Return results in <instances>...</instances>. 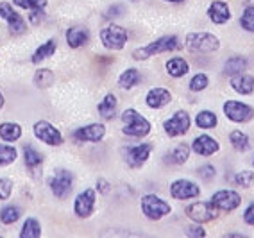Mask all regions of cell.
Returning <instances> with one entry per match:
<instances>
[{"label":"cell","mask_w":254,"mask_h":238,"mask_svg":"<svg viewBox=\"0 0 254 238\" xmlns=\"http://www.w3.org/2000/svg\"><path fill=\"white\" fill-rule=\"evenodd\" d=\"M240 23L245 31L254 32V7H245L244 14H242L240 18Z\"/></svg>","instance_id":"cell-37"},{"label":"cell","mask_w":254,"mask_h":238,"mask_svg":"<svg viewBox=\"0 0 254 238\" xmlns=\"http://www.w3.org/2000/svg\"><path fill=\"white\" fill-rule=\"evenodd\" d=\"M0 16L7 22L9 31L13 32V34H22V32L27 31L25 20H23L22 16L13 9V5L7 4V2H2V4H0Z\"/></svg>","instance_id":"cell-11"},{"label":"cell","mask_w":254,"mask_h":238,"mask_svg":"<svg viewBox=\"0 0 254 238\" xmlns=\"http://www.w3.org/2000/svg\"><path fill=\"white\" fill-rule=\"evenodd\" d=\"M170 101H172V95L165 88H152V90H149V93L145 97L147 106L152 108V110H159V108L167 106Z\"/></svg>","instance_id":"cell-18"},{"label":"cell","mask_w":254,"mask_h":238,"mask_svg":"<svg viewBox=\"0 0 254 238\" xmlns=\"http://www.w3.org/2000/svg\"><path fill=\"white\" fill-rule=\"evenodd\" d=\"M140 81H141V75L136 68H127L126 72L120 75V79H118V84H120V88L129 90V88L136 86Z\"/></svg>","instance_id":"cell-26"},{"label":"cell","mask_w":254,"mask_h":238,"mask_svg":"<svg viewBox=\"0 0 254 238\" xmlns=\"http://www.w3.org/2000/svg\"><path fill=\"white\" fill-rule=\"evenodd\" d=\"M186 47L195 54H211L218 51L220 42L217 36L208 34V32H190L186 36Z\"/></svg>","instance_id":"cell-2"},{"label":"cell","mask_w":254,"mask_h":238,"mask_svg":"<svg viewBox=\"0 0 254 238\" xmlns=\"http://www.w3.org/2000/svg\"><path fill=\"white\" fill-rule=\"evenodd\" d=\"M88 38H90V32L84 27H72L66 31V43L72 49H79V47L86 45Z\"/></svg>","instance_id":"cell-21"},{"label":"cell","mask_w":254,"mask_h":238,"mask_svg":"<svg viewBox=\"0 0 254 238\" xmlns=\"http://www.w3.org/2000/svg\"><path fill=\"white\" fill-rule=\"evenodd\" d=\"M34 136L43 143H47V145H61L63 143L61 133L47 120H40V122L34 124Z\"/></svg>","instance_id":"cell-8"},{"label":"cell","mask_w":254,"mask_h":238,"mask_svg":"<svg viewBox=\"0 0 254 238\" xmlns=\"http://www.w3.org/2000/svg\"><path fill=\"white\" fill-rule=\"evenodd\" d=\"M141 211L149 217L150 220H159L163 219L165 215H168L172 208L168 202H165L161 197H156V195H145L141 199Z\"/></svg>","instance_id":"cell-5"},{"label":"cell","mask_w":254,"mask_h":238,"mask_svg":"<svg viewBox=\"0 0 254 238\" xmlns=\"http://www.w3.org/2000/svg\"><path fill=\"white\" fill-rule=\"evenodd\" d=\"M244 220H245V222H247V224L254 226V202H251L249 208L245 210V213H244Z\"/></svg>","instance_id":"cell-43"},{"label":"cell","mask_w":254,"mask_h":238,"mask_svg":"<svg viewBox=\"0 0 254 238\" xmlns=\"http://www.w3.org/2000/svg\"><path fill=\"white\" fill-rule=\"evenodd\" d=\"M54 52H56V40H49V42L43 43V45L32 54V63H41L43 60H49V58H52Z\"/></svg>","instance_id":"cell-27"},{"label":"cell","mask_w":254,"mask_h":238,"mask_svg":"<svg viewBox=\"0 0 254 238\" xmlns=\"http://www.w3.org/2000/svg\"><path fill=\"white\" fill-rule=\"evenodd\" d=\"M165 2H176L177 4V2H185V0H165Z\"/></svg>","instance_id":"cell-47"},{"label":"cell","mask_w":254,"mask_h":238,"mask_svg":"<svg viewBox=\"0 0 254 238\" xmlns=\"http://www.w3.org/2000/svg\"><path fill=\"white\" fill-rule=\"evenodd\" d=\"M29 20H31V23H40L41 20H43V11H41V9H32V14L29 16Z\"/></svg>","instance_id":"cell-44"},{"label":"cell","mask_w":254,"mask_h":238,"mask_svg":"<svg viewBox=\"0 0 254 238\" xmlns=\"http://www.w3.org/2000/svg\"><path fill=\"white\" fill-rule=\"evenodd\" d=\"M208 14H209V18H211V22L218 23V25H220V23H226L227 20L231 18V11H229L226 2H213V4L209 5Z\"/></svg>","instance_id":"cell-20"},{"label":"cell","mask_w":254,"mask_h":238,"mask_svg":"<svg viewBox=\"0 0 254 238\" xmlns=\"http://www.w3.org/2000/svg\"><path fill=\"white\" fill-rule=\"evenodd\" d=\"M170 193H172L174 199H179V201H185V199H193V197H199L200 188L195 183H191L188 179H177L174 181L172 186H170Z\"/></svg>","instance_id":"cell-13"},{"label":"cell","mask_w":254,"mask_h":238,"mask_svg":"<svg viewBox=\"0 0 254 238\" xmlns=\"http://www.w3.org/2000/svg\"><path fill=\"white\" fill-rule=\"evenodd\" d=\"M4 108V97H2V93H0V110Z\"/></svg>","instance_id":"cell-46"},{"label":"cell","mask_w":254,"mask_h":238,"mask_svg":"<svg viewBox=\"0 0 254 238\" xmlns=\"http://www.w3.org/2000/svg\"><path fill=\"white\" fill-rule=\"evenodd\" d=\"M188 158H190V147L186 145V143H179L172 151V154L168 156V160L176 163V165H183Z\"/></svg>","instance_id":"cell-30"},{"label":"cell","mask_w":254,"mask_h":238,"mask_svg":"<svg viewBox=\"0 0 254 238\" xmlns=\"http://www.w3.org/2000/svg\"><path fill=\"white\" fill-rule=\"evenodd\" d=\"M93 208H95V192L93 190H84L77 195L75 199V204H73V210H75V215L86 219L93 213Z\"/></svg>","instance_id":"cell-15"},{"label":"cell","mask_w":254,"mask_h":238,"mask_svg":"<svg viewBox=\"0 0 254 238\" xmlns=\"http://www.w3.org/2000/svg\"><path fill=\"white\" fill-rule=\"evenodd\" d=\"M150 152H152V145L150 143H141V145L136 147H129L124 154H126V161L129 163V167L132 169H138L149 160Z\"/></svg>","instance_id":"cell-14"},{"label":"cell","mask_w":254,"mask_h":238,"mask_svg":"<svg viewBox=\"0 0 254 238\" xmlns=\"http://www.w3.org/2000/svg\"><path fill=\"white\" fill-rule=\"evenodd\" d=\"M122 122H124V134H129V136L141 138L147 136L150 133V124L145 117H141L136 110H126L122 113Z\"/></svg>","instance_id":"cell-1"},{"label":"cell","mask_w":254,"mask_h":238,"mask_svg":"<svg viewBox=\"0 0 254 238\" xmlns=\"http://www.w3.org/2000/svg\"><path fill=\"white\" fill-rule=\"evenodd\" d=\"M106 134V127L102 124H90L73 133V140L77 142H100Z\"/></svg>","instance_id":"cell-16"},{"label":"cell","mask_w":254,"mask_h":238,"mask_svg":"<svg viewBox=\"0 0 254 238\" xmlns=\"http://www.w3.org/2000/svg\"><path fill=\"white\" fill-rule=\"evenodd\" d=\"M127 31L120 25H108L106 29L100 31V40L104 43L106 49H111V51H120L124 49L127 43Z\"/></svg>","instance_id":"cell-4"},{"label":"cell","mask_w":254,"mask_h":238,"mask_svg":"<svg viewBox=\"0 0 254 238\" xmlns=\"http://www.w3.org/2000/svg\"><path fill=\"white\" fill-rule=\"evenodd\" d=\"M72 172H68V170H58L54 178L50 179V190H52V193L58 199H66L68 193L72 192Z\"/></svg>","instance_id":"cell-6"},{"label":"cell","mask_w":254,"mask_h":238,"mask_svg":"<svg viewBox=\"0 0 254 238\" xmlns=\"http://www.w3.org/2000/svg\"><path fill=\"white\" fill-rule=\"evenodd\" d=\"M23 156H25V165H27V169L32 170V174H36L38 169H40L41 163H43V156L31 145L23 147Z\"/></svg>","instance_id":"cell-22"},{"label":"cell","mask_w":254,"mask_h":238,"mask_svg":"<svg viewBox=\"0 0 254 238\" xmlns=\"http://www.w3.org/2000/svg\"><path fill=\"white\" fill-rule=\"evenodd\" d=\"M188 129H190V117L186 111H177L172 119L165 122V133L168 136H181L188 133Z\"/></svg>","instance_id":"cell-12"},{"label":"cell","mask_w":254,"mask_h":238,"mask_svg":"<svg viewBox=\"0 0 254 238\" xmlns=\"http://www.w3.org/2000/svg\"><path fill=\"white\" fill-rule=\"evenodd\" d=\"M97 188H99L102 193L109 192V184H108V181H104V179H99V181H97Z\"/></svg>","instance_id":"cell-45"},{"label":"cell","mask_w":254,"mask_h":238,"mask_svg":"<svg viewBox=\"0 0 254 238\" xmlns=\"http://www.w3.org/2000/svg\"><path fill=\"white\" fill-rule=\"evenodd\" d=\"M206 86H208V75H206V73H197L190 81L191 92H202Z\"/></svg>","instance_id":"cell-39"},{"label":"cell","mask_w":254,"mask_h":238,"mask_svg":"<svg viewBox=\"0 0 254 238\" xmlns=\"http://www.w3.org/2000/svg\"><path fill=\"white\" fill-rule=\"evenodd\" d=\"M22 238H38L41 237V226L36 219H27L25 224L22 228V233H20Z\"/></svg>","instance_id":"cell-29"},{"label":"cell","mask_w":254,"mask_h":238,"mask_svg":"<svg viewBox=\"0 0 254 238\" xmlns=\"http://www.w3.org/2000/svg\"><path fill=\"white\" fill-rule=\"evenodd\" d=\"M16 160V149L11 145H0V167L11 165Z\"/></svg>","instance_id":"cell-34"},{"label":"cell","mask_w":254,"mask_h":238,"mask_svg":"<svg viewBox=\"0 0 254 238\" xmlns=\"http://www.w3.org/2000/svg\"><path fill=\"white\" fill-rule=\"evenodd\" d=\"M231 86L235 92L242 93V95H249L254 92V77L247 73H236L231 77Z\"/></svg>","instance_id":"cell-19"},{"label":"cell","mask_w":254,"mask_h":238,"mask_svg":"<svg viewBox=\"0 0 254 238\" xmlns=\"http://www.w3.org/2000/svg\"><path fill=\"white\" fill-rule=\"evenodd\" d=\"M195 122L200 129H211L217 125L218 120H217V115H215L213 111H200V113L197 115Z\"/></svg>","instance_id":"cell-32"},{"label":"cell","mask_w":254,"mask_h":238,"mask_svg":"<svg viewBox=\"0 0 254 238\" xmlns=\"http://www.w3.org/2000/svg\"><path fill=\"white\" fill-rule=\"evenodd\" d=\"M188 63H186L183 58H172V60L167 61V72L168 75H172V77H183L188 73Z\"/></svg>","instance_id":"cell-24"},{"label":"cell","mask_w":254,"mask_h":238,"mask_svg":"<svg viewBox=\"0 0 254 238\" xmlns=\"http://www.w3.org/2000/svg\"><path fill=\"white\" fill-rule=\"evenodd\" d=\"M229 142H231V145L235 147L236 151H247V147H249V136L245 133H242V131H231Z\"/></svg>","instance_id":"cell-33"},{"label":"cell","mask_w":254,"mask_h":238,"mask_svg":"<svg viewBox=\"0 0 254 238\" xmlns=\"http://www.w3.org/2000/svg\"><path fill=\"white\" fill-rule=\"evenodd\" d=\"M117 111V97L113 93H108L104 97V101L99 104V113L104 117V119H111Z\"/></svg>","instance_id":"cell-28"},{"label":"cell","mask_w":254,"mask_h":238,"mask_svg":"<svg viewBox=\"0 0 254 238\" xmlns=\"http://www.w3.org/2000/svg\"><path fill=\"white\" fill-rule=\"evenodd\" d=\"M22 136V127L14 122H4L0 124V138L5 142H16Z\"/></svg>","instance_id":"cell-23"},{"label":"cell","mask_w":254,"mask_h":238,"mask_svg":"<svg viewBox=\"0 0 254 238\" xmlns=\"http://www.w3.org/2000/svg\"><path fill=\"white\" fill-rule=\"evenodd\" d=\"M235 183L242 188H251L254 183V172L251 170H244V172H238L235 178Z\"/></svg>","instance_id":"cell-36"},{"label":"cell","mask_w":254,"mask_h":238,"mask_svg":"<svg viewBox=\"0 0 254 238\" xmlns=\"http://www.w3.org/2000/svg\"><path fill=\"white\" fill-rule=\"evenodd\" d=\"M197 174H199L202 179H206V181H209V179L215 178V169L211 165H202L199 170H197Z\"/></svg>","instance_id":"cell-41"},{"label":"cell","mask_w":254,"mask_h":238,"mask_svg":"<svg viewBox=\"0 0 254 238\" xmlns=\"http://www.w3.org/2000/svg\"><path fill=\"white\" fill-rule=\"evenodd\" d=\"M186 235L188 237H206V231L200 226H190V228H186Z\"/></svg>","instance_id":"cell-42"},{"label":"cell","mask_w":254,"mask_h":238,"mask_svg":"<svg viewBox=\"0 0 254 238\" xmlns=\"http://www.w3.org/2000/svg\"><path fill=\"white\" fill-rule=\"evenodd\" d=\"M179 49V40L176 36H163L152 42L150 45L143 47V49H138V51L132 52V58L134 60H147L150 56L154 54H161V52H168V51H176Z\"/></svg>","instance_id":"cell-3"},{"label":"cell","mask_w":254,"mask_h":238,"mask_svg":"<svg viewBox=\"0 0 254 238\" xmlns=\"http://www.w3.org/2000/svg\"><path fill=\"white\" fill-rule=\"evenodd\" d=\"M247 68V61L245 58H240V56H235V58H229L224 64V73L226 75H236V73H242Z\"/></svg>","instance_id":"cell-25"},{"label":"cell","mask_w":254,"mask_h":238,"mask_svg":"<svg viewBox=\"0 0 254 238\" xmlns=\"http://www.w3.org/2000/svg\"><path fill=\"white\" fill-rule=\"evenodd\" d=\"M20 219V208L16 206H5L0 213V220L4 224H14L16 220Z\"/></svg>","instance_id":"cell-35"},{"label":"cell","mask_w":254,"mask_h":238,"mask_svg":"<svg viewBox=\"0 0 254 238\" xmlns=\"http://www.w3.org/2000/svg\"><path fill=\"white\" fill-rule=\"evenodd\" d=\"M209 202L220 211H233L235 208L240 206L242 197L236 192H233V190H220V192L213 193Z\"/></svg>","instance_id":"cell-10"},{"label":"cell","mask_w":254,"mask_h":238,"mask_svg":"<svg viewBox=\"0 0 254 238\" xmlns=\"http://www.w3.org/2000/svg\"><path fill=\"white\" fill-rule=\"evenodd\" d=\"M224 113L229 120L233 122H249L251 119L254 117V108L251 106L244 104V102H238V101H227L224 104Z\"/></svg>","instance_id":"cell-7"},{"label":"cell","mask_w":254,"mask_h":238,"mask_svg":"<svg viewBox=\"0 0 254 238\" xmlns=\"http://www.w3.org/2000/svg\"><path fill=\"white\" fill-rule=\"evenodd\" d=\"M191 149L200 156H211V154H215V152H218L220 145H218V142L215 138L208 136V134H200V136H197L195 140H193Z\"/></svg>","instance_id":"cell-17"},{"label":"cell","mask_w":254,"mask_h":238,"mask_svg":"<svg viewBox=\"0 0 254 238\" xmlns=\"http://www.w3.org/2000/svg\"><path fill=\"white\" fill-rule=\"evenodd\" d=\"M186 215L191 220H195L197 224H202V222H209L217 217V208L211 202H193L186 208Z\"/></svg>","instance_id":"cell-9"},{"label":"cell","mask_w":254,"mask_h":238,"mask_svg":"<svg viewBox=\"0 0 254 238\" xmlns=\"http://www.w3.org/2000/svg\"><path fill=\"white\" fill-rule=\"evenodd\" d=\"M13 4L23 9H43L47 5V0H13Z\"/></svg>","instance_id":"cell-38"},{"label":"cell","mask_w":254,"mask_h":238,"mask_svg":"<svg viewBox=\"0 0 254 238\" xmlns=\"http://www.w3.org/2000/svg\"><path fill=\"white\" fill-rule=\"evenodd\" d=\"M56 81L54 73H52V70L49 68H41L36 72V75H34V83H36L38 88H49L52 86Z\"/></svg>","instance_id":"cell-31"},{"label":"cell","mask_w":254,"mask_h":238,"mask_svg":"<svg viewBox=\"0 0 254 238\" xmlns=\"http://www.w3.org/2000/svg\"><path fill=\"white\" fill-rule=\"evenodd\" d=\"M11 192H13V183H11V179H5V178H0V199H9Z\"/></svg>","instance_id":"cell-40"}]
</instances>
